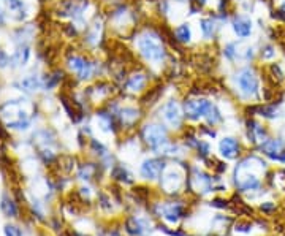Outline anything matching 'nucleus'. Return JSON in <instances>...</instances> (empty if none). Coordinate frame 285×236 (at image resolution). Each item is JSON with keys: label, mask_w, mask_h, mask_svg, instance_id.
Returning <instances> with one entry per match:
<instances>
[{"label": "nucleus", "mask_w": 285, "mask_h": 236, "mask_svg": "<svg viewBox=\"0 0 285 236\" xmlns=\"http://www.w3.org/2000/svg\"><path fill=\"white\" fill-rule=\"evenodd\" d=\"M136 46H138V53L141 54L143 59L151 62L152 65H160L165 60V57H167L163 41L152 30H146L138 37Z\"/></svg>", "instance_id": "nucleus-1"}, {"label": "nucleus", "mask_w": 285, "mask_h": 236, "mask_svg": "<svg viewBox=\"0 0 285 236\" xmlns=\"http://www.w3.org/2000/svg\"><path fill=\"white\" fill-rule=\"evenodd\" d=\"M236 86L239 89V92L247 98H253L258 95V78L253 70L250 68H243L236 73Z\"/></svg>", "instance_id": "nucleus-2"}, {"label": "nucleus", "mask_w": 285, "mask_h": 236, "mask_svg": "<svg viewBox=\"0 0 285 236\" xmlns=\"http://www.w3.org/2000/svg\"><path fill=\"white\" fill-rule=\"evenodd\" d=\"M141 138L151 149L157 151L165 143H168V132L162 124H148L143 127Z\"/></svg>", "instance_id": "nucleus-3"}, {"label": "nucleus", "mask_w": 285, "mask_h": 236, "mask_svg": "<svg viewBox=\"0 0 285 236\" xmlns=\"http://www.w3.org/2000/svg\"><path fill=\"white\" fill-rule=\"evenodd\" d=\"M212 101H209L205 97L189 98L184 103V116L190 120H198L201 118H206V114L212 108Z\"/></svg>", "instance_id": "nucleus-4"}, {"label": "nucleus", "mask_w": 285, "mask_h": 236, "mask_svg": "<svg viewBox=\"0 0 285 236\" xmlns=\"http://www.w3.org/2000/svg\"><path fill=\"white\" fill-rule=\"evenodd\" d=\"M160 113H162L163 120L171 127V129H179V127L182 125L184 113L176 100H168L167 103L163 105Z\"/></svg>", "instance_id": "nucleus-5"}, {"label": "nucleus", "mask_w": 285, "mask_h": 236, "mask_svg": "<svg viewBox=\"0 0 285 236\" xmlns=\"http://www.w3.org/2000/svg\"><path fill=\"white\" fill-rule=\"evenodd\" d=\"M182 184H184V175L179 170H176V168L167 170L165 168L163 175H162V181H160V186L163 187L165 192L174 195L181 190Z\"/></svg>", "instance_id": "nucleus-6"}, {"label": "nucleus", "mask_w": 285, "mask_h": 236, "mask_svg": "<svg viewBox=\"0 0 285 236\" xmlns=\"http://www.w3.org/2000/svg\"><path fill=\"white\" fill-rule=\"evenodd\" d=\"M68 67L82 81L89 79L94 75V72H95L94 63L86 60L84 57H81V56H72V57H70V59H68Z\"/></svg>", "instance_id": "nucleus-7"}, {"label": "nucleus", "mask_w": 285, "mask_h": 236, "mask_svg": "<svg viewBox=\"0 0 285 236\" xmlns=\"http://www.w3.org/2000/svg\"><path fill=\"white\" fill-rule=\"evenodd\" d=\"M158 208H160V216L170 224H177L181 219L186 217V206L179 201L160 203Z\"/></svg>", "instance_id": "nucleus-8"}, {"label": "nucleus", "mask_w": 285, "mask_h": 236, "mask_svg": "<svg viewBox=\"0 0 285 236\" xmlns=\"http://www.w3.org/2000/svg\"><path fill=\"white\" fill-rule=\"evenodd\" d=\"M165 171V162L162 158H146L139 167V173L146 181L158 179Z\"/></svg>", "instance_id": "nucleus-9"}, {"label": "nucleus", "mask_w": 285, "mask_h": 236, "mask_svg": "<svg viewBox=\"0 0 285 236\" xmlns=\"http://www.w3.org/2000/svg\"><path fill=\"white\" fill-rule=\"evenodd\" d=\"M187 184H189V189L192 190V192L208 194L212 190V179L196 168L193 170V175H190V177H187Z\"/></svg>", "instance_id": "nucleus-10"}, {"label": "nucleus", "mask_w": 285, "mask_h": 236, "mask_svg": "<svg viewBox=\"0 0 285 236\" xmlns=\"http://www.w3.org/2000/svg\"><path fill=\"white\" fill-rule=\"evenodd\" d=\"M219 152L220 156L227 158V160H233L239 156V143L238 139H234L231 137H225L220 139L219 143Z\"/></svg>", "instance_id": "nucleus-11"}, {"label": "nucleus", "mask_w": 285, "mask_h": 236, "mask_svg": "<svg viewBox=\"0 0 285 236\" xmlns=\"http://www.w3.org/2000/svg\"><path fill=\"white\" fill-rule=\"evenodd\" d=\"M231 27L238 38H247L252 34V21L247 16H236L233 19Z\"/></svg>", "instance_id": "nucleus-12"}, {"label": "nucleus", "mask_w": 285, "mask_h": 236, "mask_svg": "<svg viewBox=\"0 0 285 236\" xmlns=\"http://www.w3.org/2000/svg\"><path fill=\"white\" fill-rule=\"evenodd\" d=\"M119 120L120 124H122V127H132L135 125V122L139 119V110H136V108L133 106H125L122 108V110L119 111Z\"/></svg>", "instance_id": "nucleus-13"}, {"label": "nucleus", "mask_w": 285, "mask_h": 236, "mask_svg": "<svg viewBox=\"0 0 285 236\" xmlns=\"http://www.w3.org/2000/svg\"><path fill=\"white\" fill-rule=\"evenodd\" d=\"M146 222L138 217H127L125 220V232L130 236H143L146 233Z\"/></svg>", "instance_id": "nucleus-14"}, {"label": "nucleus", "mask_w": 285, "mask_h": 236, "mask_svg": "<svg viewBox=\"0 0 285 236\" xmlns=\"http://www.w3.org/2000/svg\"><path fill=\"white\" fill-rule=\"evenodd\" d=\"M262 151L263 154H266L272 160H279V156H281L282 149V143L279 139H266L262 143Z\"/></svg>", "instance_id": "nucleus-15"}, {"label": "nucleus", "mask_w": 285, "mask_h": 236, "mask_svg": "<svg viewBox=\"0 0 285 236\" xmlns=\"http://www.w3.org/2000/svg\"><path fill=\"white\" fill-rule=\"evenodd\" d=\"M146 82H148V78H146L144 73H133L129 79L125 82V89L129 92H141L144 91Z\"/></svg>", "instance_id": "nucleus-16"}, {"label": "nucleus", "mask_w": 285, "mask_h": 236, "mask_svg": "<svg viewBox=\"0 0 285 236\" xmlns=\"http://www.w3.org/2000/svg\"><path fill=\"white\" fill-rule=\"evenodd\" d=\"M0 209H2V213L6 217H16L18 216V205L15 203V200L10 198L6 194L2 197V200H0Z\"/></svg>", "instance_id": "nucleus-17"}, {"label": "nucleus", "mask_w": 285, "mask_h": 236, "mask_svg": "<svg viewBox=\"0 0 285 236\" xmlns=\"http://www.w3.org/2000/svg\"><path fill=\"white\" fill-rule=\"evenodd\" d=\"M174 37H176V40L182 44L190 43V40H192V29H190V24L184 22L181 25H177L174 30Z\"/></svg>", "instance_id": "nucleus-18"}, {"label": "nucleus", "mask_w": 285, "mask_h": 236, "mask_svg": "<svg viewBox=\"0 0 285 236\" xmlns=\"http://www.w3.org/2000/svg\"><path fill=\"white\" fill-rule=\"evenodd\" d=\"M215 21L212 18H203L200 21V29H201V34L203 37L206 38V40H211V38L214 37L215 34Z\"/></svg>", "instance_id": "nucleus-19"}, {"label": "nucleus", "mask_w": 285, "mask_h": 236, "mask_svg": "<svg viewBox=\"0 0 285 236\" xmlns=\"http://www.w3.org/2000/svg\"><path fill=\"white\" fill-rule=\"evenodd\" d=\"M29 56H30L29 46H25V44H24V46H19L15 51V54L11 56L10 62L13 63V65H24V63L29 60Z\"/></svg>", "instance_id": "nucleus-20"}, {"label": "nucleus", "mask_w": 285, "mask_h": 236, "mask_svg": "<svg viewBox=\"0 0 285 236\" xmlns=\"http://www.w3.org/2000/svg\"><path fill=\"white\" fill-rule=\"evenodd\" d=\"M249 138H250L252 143H257V141L263 143V141H266V139H265V129L260 124L250 120V122H249Z\"/></svg>", "instance_id": "nucleus-21"}, {"label": "nucleus", "mask_w": 285, "mask_h": 236, "mask_svg": "<svg viewBox=\"0 0 285 236\" xmlns=\"http://www.w3.org/2000/svg\"><path fill=\"white\" fill-rule=\"evenodd\" d=\"M111 176H113L116 181L125 182V184H132V182H133L132 175L129 173V171H127V168L122 167V165H116V167H114L113 171H111Z\"/></svg>", "instance_id": "nucleus-22"}, {"label": "nucleus", "mask_w": 285, "mask_h": 236, "mask_svg": "<svg viewBox=\"0 0 285 236\" xmlns=\"http://www.w3.org/2000/svg\"><path fill=\"white\" fill-rule=\"evenodd\" d=\"M21 87L27 92H34L40 87V81H38L35 76H27V78H24L21 81Z\"/></svg>", "instance_id": "nucleus-23"}, {"label": "nucleus", "mask_w": 285, "mask_h": 236, "mask_svg": "<svg viewBox=\"0 0 285 236\" xmlns=\"http://www.w3.org/2000/svg\"><path fill=\"white\" fill-rule=\"evenodd\" d=\"M95 171H97V167H94V165L87 163V165H82V167L79 168V173H78V176L81 177V179L89 181V179H92V177H94Z\"/></svg>", "instance_id": "nucleus-24"}, {"label": "nucleus", "mask_w": 285, "mask_h": 236, "mask_svg": "<svg viewBox=\"0 0 285 236\" xmlns=\"http://www.w3.org/2000/svg\"><path fill=\"white\" fill-rule=\"evenodd\" d=\"M205 119L208 120V124H211V125L219 124L220 120H222V114H220V111H219V108L215 106V105H212V108L209 110V113L206 114V118H205Z\"/></svg>", "instance_id": "nucleus-25"}, {"label": "nucleus", "mask_w": 285, "mask_h": 236, "mask_svg": "<svg viewBox=\"0 0 285 236\" xmlns=\"http://www.w3.org/2000/svg\"><path fill=\"white\" fill-rule=\"evenodd\" d=\"M224 54H225V57H228L230 60H233L234 57L238 56V46L234 43H228L227 46L224 48Z\"/></svg>", "instance_id": "nucleus-26"}, {"label": "nucleus", "mask_w": 285, "mask_h": 236, "mask_svg": "<svg viewBox=\"0 0 285 236\" xmlns=\"http://www.w3.org/2000/svg\"><path fill=\"white\" fill-rule=\"evenodd\" d=\"M3 233H5V236H22L21 228L16 227V225H11V224H6L3 227Z\"/></svg>", "instance_id": "nucleus-27"}, {"label": "nucleus", "mask_w": 285, "mask_h": 236, "mask_svg": "<svg viewBox=\"0 0 285 236\" xmlns=\"http://www.w3.org/2000/svg\"><path fill=\"white\" fill-rule=\"evenodd\" d=\"M276 56V51H274V48L271 46V44H268V46H265L263 49H262V57L263 59H272V57Z\"/></svg>", "instance_id": "nucleus-28"}, {"label": "nucleus", "mask_w": 285, "mask_h": 236, "mask_svg": "<svg viewBox=\"0 0 285 236\" xmlns=\"http://www.w3.org/2000/svg\"><path fill=\"white\" fill-rule=\"evenodd\" d=\"M6 63H10V59L6 57V54L3 53V51H0V68L6 67Z\"/></svg>", "instance_id": "nucleus-29"}, {"label": "nucleus", "mask_w": 285, "mask_h": 236, "mask_svg": "<svg viewBox=\"0 0 285 236\" xmlns=\"http://www.w3.org/2000/svg\"><path fill=\"white\" fill-rule=\"evenodd\" d=\"M5 22V13H3V10L0 8V25H2Z\"/></svg>", "instance_id": "nucleus-30"}, {"label": "nucleus", "mask_w": 285, "mask_h": 236, "mask_svg": "<svg viewBox=\"0 0 285 236\" xmlns=\"http://www.w3.org/2000/svg\"><path fill=\"white\" fill-rule=\"evenodd\" d=\"M279 13H282V15H285V2L282 3L281 8H279Z\"/></svg>", "instance_id": "nucleus-31"}, {"label": "nucleus", "mask_w": 285, "mask_h": 236, "mask_svg": "<svg viewBox=\"0 0 285 236\" xmlns=\"http://www.w3.org/2000/svg\"><path fill=\"white\" fill-rule=\"evenodd\" d=\"M196 3H200V5H203V3H206V0H195Z\"/></svg>", "instance_id": "nucleus-32"}, {"label": "nucleus", "mask_w": 285, "mask_h": 236, "mask_svg": "<svg viewBox=\"0 0 285 236\" xmlns=\"http://www.w3.org/2000/svg\"><path fill=\"white\" fill-rule=\"evenodd\" d=\"M73 236H86V235H81V233H73Z\"/></svg>", "instance_id": "nucleus-33"}]
</instances>
